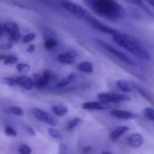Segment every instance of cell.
Masks as SVG:
<instances>
[{
	"mask_svg": "<svg viewBox=\"0 0 154 154\" xmlns=\"http://www.w3.org/2000/svg\"><path fill=\"white\" fill-rule=\"evenodd\" d=\"M5 55H4V54H1L0 55V61H4L5 60Z\"/></svg>",
	"mask_w": 154,
	"mask_h": 154,
	"instance_id": "obj_38",
	"label": "cell"
},
{
	"mask_svg": "<svg viewBox=\"0 0 154 154\" xmlns=\"http://www.w3.org/2000/svg\"><path fill=\"white\" fill-rule=\"evenodd\" d=\"M26 129H27V132L29 133V134L30 135H32V136H34L35 134H36V132H35V130L32 127V126H30V125H28L27 127H26Z\"/></svg>",
	"mask_w": 154,
	"mask_h": 154,
	"instance_id": "obj_34",
	"label": "cell"
},
{
	"mask_svg": "<svg viewBox=\"0 0 154 154\" xmlns=\"http://www.w3.org/2000/svg\"><path fill=\"white\" fill-rule=\"evenodd\" d=\"M51 79V70L45 69L41 76L34 75V79H32L33 86L36 88L42 89V88L48 86Z\"/></svg>",
	"mask_w": 154,
	"mask_h": 154,
	"instance_id": "obj_8",
	"label": "cell"
},
{
	"mask_svg": "<svg viewBox=\"0 0 154 154\" xmlns=\"http://www.w3.org/2000/svg\"><path fill=\"white\" fill-rule=\"evenodd\" d=\"M51 111L55 116H57L59 117H62V116H64L65 115L68 114L69 108H68V106H64L62 104H59V105L53 106L51 107Z\"/></svg>",
	"mask_w": 154,
	"mask_h": 154,
	"instance_id": "obj_16",
	"label": "cell"
},
{
	"mask_svg": "<svg viewBox=\"0 0 154 154\" xmlns=\"http://www.w3.org/2000/svg\"><path fill=\"white\" fill-rule=\"evenodd\" d=\"M78 78V75L76 73H71L69 75H68L66 78L60 79L57 84H56V87L58 88H67L69 84H71L72 82H74Z\"/></svg>",
	"mask_w": 154,
	"mask_h": 154,
	"instance_id": "obj_15",
	"label": "cell"
},
{
	"mask_svg": "<svg viewBox=\"0 0 154 154\" xmlns=\"http://www.w3.org/2000/svg\"><path fill=\"white\" fill-rule=\"evenodd\" d=\"M4 30L6 33H8V35L19 33V26L14 22H7L6 23H5Z\"/></svg>",
	"mask_w": 154,
	"mask_h": 154,
	"instance_id": "obj_18",
	"label": "cell"
},
{
	"mask_svg": "<svg viewBox=\"0 0 154 154\" xmlns=\"http://www.w3.org/2000/svg\"><path fill=\"white\" fill-rule=\"evenodd\" d=\"M78 57V52L74 50H69L64 53H60L57 56V60L62 64H73Z\"/></svg>",
	"mask_w": 154,
	"mask_h": 154,
	"instance_id": "obj_9",
	"label": "cell"
},
{
	"mask_svg": "<svg viewBox=\"0 0 154 154\" xmlns=\"http://www.w3.org/2000/svg\"><path fill=\"white\" fill-rule=\"evenodd\" d=\"M97 43L101 48H103L106 51H107L111 55L115 56L116 58H117L118 60H120L124 63H126V64H129V65H134V61L131 58H129L126 54H125L121 51L117 50L116 48L113 47L112 45H110V44H108V43H106V42H105L103 41H100V40H97Z\"/></svg>",
	"mask_w": 154,
	"mask_h": 154,
	"instance_id": "obj_4",
	"label": "cell"
},
{
	"mask_svg": "<svg viewBox=\"0 0 154 154\" xmlns=\"http://www.w3.org/2000/svg\"><path fill=\"white\" fill-rule=\"evenodd\" d=\"M116 86L117 88L124 93H130L133 91V88H134V86L126 81V80H124V79H119L116 81Z\"/></svg>",
	"mask_w": 154,
	"mask_h": 154,
	"instance_id": "obj_17",
	"label": "cell"
},
{
	"mask_svg": "<svg viewBox=\"0 0 154 154\" xmlns=\"http://www.w3.org/2000/svg\"><path fill=\"white\" fill-rule=\"evenodd\" d=\"M32 112V115L34 116V117L37 120H39V121H41V122H42V123H44L46 125H51V127H55L57 125V121L55 120V118L52 117L46 111L42 110L40 108H33Z\"/></svg>",
	"mask_w": 154,
	"mask_h": 154,
	"instance_id": "obj_7",
	"label": "cell"
},
{
	"mask_svg": "<svg viewBox=\"0 0 154 154\" xmlns=\"http://www.w3.org/2000/svg\"><path fill=\"white\" fill-rule=\"evenodd\" d=\"M81 107L84 110H88V111H92V110H105V109L110 108L111 105L107 104V103H105V102H101V101H93V102L83 103L81 105Z\"/></svg>",
	"mask_w": 154,
	"mask_h": 154,
	"instance_id": "obj_10",
	"label": "cell"
},
{
	"mask_svg": "<svg viewBox=\"0 0 154 154\" xmlns=\"http://www.w3.org/2000/svg\"><path fill=\"white\" fill-rule=\"evenodd\" d=\"M93 28H95L96 30H97V31H100V32H104V33H106V34H110V35H115L116 33H117L119 31H117V30H116V29H114V28H112V27H110V26H108V25H106V24H105V23H101L100 21H98L97 18H95L94 16H90L89 18H88V20L87 21Z\"/></svg>",
	"mask_w": 154,
	"mask_h": 154,
	"instance_id": "obj_6",
	"label": "cell"
},
{
	"mask_svg": "<svg viewBox=\"0 0 154 154\" xmlns=\"http://www.w3.org/2000/svg\"><path fill=\"white\" fill-rule=\"evenodd\" d=\"M60 5L65 10H67L68 12H69L74 16H76V17H78L79 19L88 21V18L91 16V14L85 8H83L81 5H78L76 3L65 1V2H61L60 3Z\"/></svg>",
	"mask_w": 154,
	"mask_h": 154,
	"instance_id": "obj_3",
	"label": "cell"
},
{
	"mask_svg": "<svg viewBox=\"0 0 154 154\" xmlns=\"http://www.w3.org/2000/svg\"><path fill=\"white\" fill-rule=\"evenodd\" d=\"M9 110L14 116H23V110L21 107H19V106H10L9 107Z\"/></svg>",
	"mask_w": 154,
	"mask_h": 154,
	"instance_id": "obj_27",
	"label": "cell"
},
{
	"mask_svg": "<svg viewBox=\"0 0 154 154\" xmlns=\"http://www.w3.org/2000/svg\"><path fill=\"white\" fill-rule=\"evenodd\" d=\"M153 127H154V125H153Z\"/></svg>",
	"mask_w": 154,
	"mask_h": 154,
	"instance_id": "obj_40",
	"label": "cell"
},
{
	"mask_svg": "<svg viewBox=\"0 0 154 154\" xmlns=\"http://www.w3.org/2000/svg\"><path fill=\"white\" fill-rule=\"evenodd\" d=\"M101 154H112V153H111L110 152H106H106H103Z\"/></svg>",
	"mask_w": 154,
	"mask_h": 154,
	"instance_id": "obj_39",
	"label": "cell"
},
{
	"mask_svg": "<svg viewBox=\"0 0 154 154\" xmlns=\"http://www.w3.org/2000/svg\"><path fill=\"white\" fill-rule=\"evenodd\" d=\"M4 132H5V135H7V136H10V137H16V136H17V132H16V130H14L13 127H11V126H9V125H7V126L5 127Z\"/></svg>",
	"mask_w": 154,
	"mask_h": 154,
	"instance_id": "obj_29",
	"label": "cell"
},
{
	"mask_svg": "<svg viewBox=\"0 0 154 154\" xmlns=\"http://www.w3.org/2000/svg\"><path fill=\"white\" fill-rule=\"evenodd\" d=\"M143 115L148 120H150L152 123H154V108H152V107H146L143 110Z\"/></svg>",
	"mask_w": 154,
	"mask_h": 154,
	"instance_id": "obj_24",
	"label": "cell"
},
{
	"mask_svg": "<svg viewBox=\"0 0 154 154\" xmlns=\"http://www.w3.org/2000/svg\"><path fill=\"white\" fill-rule=\"evenodd\" d=\"M1 82L4 84V85H6V86H10V87H13V86H16V83H15V79H13V78H3Z\"/></svg>",
	"mask_w": 154,
	"mask_h": 154,
	"instance_id": "obj_31",
	"label": "cell"
},
{
	"mask_svg": "<svg viewBox=\"0 0 154 154\" xmlns=\"http://www.w3.org/2000/svg\"><path fill=\"white\" fill-rule=\"evenodd\" d=\"M20 40H22V36L20 33L12 34V35H9V37H8V42L13 45H14V43H17Z\"/></svg>",
	"mask_w": 154,
	"mask_h": 154,
	"instance_id": "obj_30",
	"label": "cell"
},
{
	"mask_svg": "<svg viewBox=\"0 0 154 154\" xmlns=\"http://www.w3.org/2000/svg\"><path fill=\"white\" fill-rule=\"evenodd\" d=\"M18 152L20 154H31L32 148L26 144H20L18 147Z\"/></svg>",
	"mask_w": 154,
	"mask_h": 154,
	"instance_id": "obj_28",
	"label": "cell"
},
{
	"mask_svg": "<svg viewBox=\"0 0 154 154\" xmlns=\"http://www.w3.org/2000/svg\"><path fill=\"white\" fill-rule=\"evenodd\" d=\"M4 32H5V30H4V25H1V24H0V38L2 37Z\"/></svg>",
	"mask_w": 154,
	"mask_h": 154,
	"instance_id": "obj_37",
	"label": "cell"
},
{
	"mask_svg": "<svg viewBox=\"0 0 154 154\" xmlns=\"http://www.w3.org/2000/svg\"><path fill=\"white\" fill-rule=\"evenodd\" d=\"M78 69L81 72H84V73H88V74H91L93 71H94V68H93V65L91 62L89 61H83V62H80L79 65H78Z\"/></svg>",
	"mask_w": 154,
	"mask_h": 154,
	"instance_id": "obj_19",
	"label": "cell"
},
{
	"mask_svg": "<svg viewBox=\"0 0 154 154\" xmlns=\"http://www.w3.org/2000/svg\"><path fill=\"white\" fill-rule=\"evenodd\" d=\"M111 115L120 120H130V119H134L137 117V116L132 112L125 111V110H119V109H115L111 111Z\"/></svg>",
	"mask_w": 154,
	"mask_h": 154,
	"instance_id": "obj_12",
	"label": "cell"
},
{
	"mask_svg": "<svg viewBox=\"0 0 154 154\" xmlns=\"http://www.w3.org/2000/svg\"><path fill=\"white\" fill-rule=\"evenodd\" d=\"M4 63L5 65H12V64H17L18 63V58L13 55H8L5 57Z\"/></svg>",
	"mask_w": 154,
	"mask_h": 154,
	"instance_id": "obj_26",
	"label": "cell"
},
{
	"mask_svg": "<svg viewBox=\"0 0 154 154\" xmlns=\"http://www.w3.org/2000/svg\"><path fill=\"white\" fill-rule=\"evenodd\" d=\"M85 4L97 14L110 21L120 20L125 14L124 7L113 0H91L85 1Z\"/></svg>",
	"mask_w": 154,
	"mask_h": 154,
	"instance_id": "obj_1",
	"label": "cell"
},
{
	"mask_svg": "<svg viewBox=\"0 0 154 154\" xmlns=\"http://www.w3.org/2000/svg\"><path fill=\"white\" fill-rule=\"evenodd\" d=\"M58 44H59L58 42H57L54 38L49 37V38H47V39L45 40V42H44V43H43V46H44V48H45L46 50L50 51V50H52V49H54L55 47H57Z\"/></svg>",
	"mask_w": 154,
	"mask_h": 154,
	"instance_id": "obj_20",
	"label": "cell"
},
{
	"mask_svg": "<svg viewBox=\"0 0 154 154\" xmlns=\"http://www.w3.org/2000/svg\"><path fill=\"white\" fill-rule=\"evenodd\" d=\"M34 50H35V45H34V44H29L28 48L26 49L27 52H30V53L33 52V51H34Z\"/></svg>",
	"mask_w": 154,
	"mask_h": 154,
	"instance_id": "obj_35",
	"label": "cell"
},
{
	"mask_svg": "<svg viewBox=\"0 0 154 154\" xmlns=\"http://www.w3.org/2000/svg\"><path fill=\"white\" fill-rule=\"evenodd\" d=\"M13 47H14V45L9 42H5V43L0 44V50H2V51H8L10 49H12Z\"/></svg>",
	"mask_w": 154,
	"mask_h": 154,
	"instance_id": "obj_32",
	"label": "cell"
},
{
	"mask_svg": "<svg viewBox=\"0 0 154 154\" xmlns=\"http://www.w3.org/2000/svg\"><path fill=\"white\" fill-rule=\"evenodd\" d=\"M91 150H92V147L88 146V147H85V148L83 149V152H84V153H88Z\"/></svg>",
	"mask_w": 154,
	"mask_h": 154,
	"instance_id": "obj_36",
	"label": "cell"
},
{
	"mask_svg": "<svg viewBox=\"0 0 154 154\" xmlns=\"http://www.w3.org/2000/svg\"><path fill=\"white\" fill-rule=\"evenodd\" d=\"M16 69L18 72L25 75L31 71V66L27 63H17L16 65Z\"/></svg>",
	"mask_w": 154,
	"mask_h": 154,
	"instance_id": "obj_22",
	"label": "cell"
},
{
	"mask_svg": "<svg viewBox=\"0 0 154 154\" xmlns=\"http://www.w3.org/2000/svg\"><path fill=\"white\" fill-rule=\"evenodd\" d=\"M68 152V146L66 143H61L60 145V149H59V154H66Z\"/></svg>",
	"mask_w": 154,
	"mask_h": 154,
	"instance_id": "obj_33",
	"label": "cell"
},
{
	"mask_svg": "<svg viewBox=\"0 0 154 154\" xmlns=\"http://www.w3.org/2000/svg\"><path fill=\"white\" fill-rule=\"evenodd\" d=\"M48 133L55 140H58V141H62L63 140V136H62V134L58 130L56 129L55 127H50L48 129Z\"/></svg>",
	"mask_w": 154,
	"mask_h": 154,
	"instance_id": "obj_21",
	"label": "cell"
},
{
	"mask_svg": "<svg viewBox=\"0 0 154 154\" xmlns=\"http://www.w3.org/2000/svg\"><path fill=\"white\" fill-rule=\"evenodd\" d=\"M112 37L117 45H119L121 48L125 49L134 56L143 60H149L151 59V54L149 51L141 43V42H139L134 36L118 32Z\"/></svg>",
	"mask_w": 154,
	"mask_h": 154,
	"instance_id": "obj_2",
	"label": "cell"
},
{
	"mask_svg": "<svg viewBox=\"0 0 154 154\" xmlns=\"http://www.w3.org/2000/svg\"><path fill=\"white\" fill-rule=\"evenodd\" d=\"M14 79H15L16 86H19L26 90H32L34 88L32 79L26 75H22V76L16 77Z\"/></svg>",
	"mask_w": 154,
	"mask_h": 154,
	"instance_id": "obj_11",
	"label": "cell"
},
{
	"mask_svg": "<svg viewBox=\"0 0 154 154\" xmlns=\"http://www.w3.org/2000/svg\"><path fill=\"white\" fill-rule=\"evenodd\" d=\"M98 101L105 102L107 104L110 103H119L126 100H130V97L126 94H118L112 92H103L97 95Z\"/></svg>",
	"mask_w": 154,
	"mask_h": 154,
	"instance_id": "obj_5",
	"label": "cell"
},
{
	"mask_svg": "<svg viewBox=\"0 0 154 154\" xmlns=\"http://www.w3.org/2000/svg\"><path fill=\"white\" fill-rule=\"evenodd\" d=\"M80 123H81V119L79 118V117H76V118L70 120V121L68 123V125H67V130H68V131H72V130H74Z\"/></svg>",
	"mask_w": 154,
	"mask_h": 154,
	"instance_id": "obj_23",
	"label": "cell"
},
{
	"mask_svg": "<svg viewBox=\"0 0 154 154\" xmlns=\"http://www.w3.org/2000/svg\"><path fill=\"white\" fill-rule=\"evenodd\" d=\"M127 143L131 147L139 148L144 143V138L141 134H134L127 137Z\"/></svg>",
	"mask_w": 154,
	"mask_h": 154,
	"instance_id": "obj_13",
	"label": "cell"
},
{
	"mask_svg": "<svg viewBox=\"0 0 154 154\" xmlns=\"http://www.w3.org/2000/svg\"><path fill=\"white\" fill-rule=\"evenodd\" d=\"M36 38V34L34 32H30V33H27L25 34L24 36H23L22 38V42L25 44L27 43H31L34 39Z\"/></svg>",
	"mask_w": 154,
	"mask_h": 154,
	"instance_id": "obj_25",
	"label": "cell"
},
{
	"mask_svg": "<svg viewBox=\"0 0 154 154\" xmlns=\"http://www.w3.org/2000/svg\"><path fill=\"white\" fill-rule=\"evenodd\" d=\"M129 130V127L126 125H119L117 127H116L110 134V140L112 142H116L117 141L120 137H122L127 131Z\"/></svg>",
	"mask_w": 154,
	"mask_h": 154,
	"instance_id": "obj_14",
	"label": "cell"
}]
</instances>
